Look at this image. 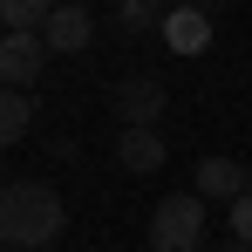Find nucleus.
Masks as SVG:
<instances>
[{"mask_svg": "<svg viewBox=\"0 0 252 252\" xmlns=\"http://www.w3.org/2000/svg\"><path fill=\"white\" fill-rule=\"evenodd\" d=\"M62 232H68V205H62L55 184H41V177H14V184L0 191V246L41 252V246H55Z\"/></svg>", "mask_w": 252, "mask_h": 252, "instance_id": "obj_1", "label": "nucleus"}, {"mask_svg": "<svg viewBox=\"0 0 252 252\" xmlns=\"http://www.w3.org/2000/svg\"><path fill=\"white\" fill-rule=\"evenodd\" d=\"M150 252H205V198L198 191H170L150 211Z\"/></svg>", "mask_w": 252, "mask_h": 252, "instance_id": "obj_2", "label": "nucleus"}, {"mask_svg": "<svg viewBox=\"0 0 252 252\" xmlns=\"http://www.w3.org/2000/svg\"><path fill=\"white\" fill-rule=\"evenodd\" d=\"M109 109H116V123L123 129H157L170 109V89L157 75H123V82L109 89Z\"/></svg>", "mask_w": 252, "mask_h": 252, "instance_id": "obj_3", "label": "nucleus"}, {"mask_svg": "<svg viewBox=\"0 0 252 252\" xmlns=\"http://www.w3.org/2000/svg\"><path fill=\"white\" fill-rule=\"evenodd\" d=\"M41 68H48L41 34H0V89H34Z\"/></svg>", "mask_w": 252, "mask_h": 252, "instance_id": "obj_4", "label": "nucleus"}, {"mask_svg": "<svg viewBox=\"0 0 252 252\" xmlns=\"http://www.w3.org/2000/svg\"><path fill=\"white\" fill-rule=\"evenodd\" d=\"M164 157H170L164 129H116V164H123L129 177H157Z\"/></svg>", "mask_w": 252, "mask_h": 252, "instance_id": "obj_5", "label": "nucleus"}, {"mask_svg": "<svg viewBox=\"0 0 252 252\" xmlns=\"http://www.w3.org/2000/svg\"><path fill=\"white\" fill-rule=\"evenodd\" d=\"M191 191H198L205 205H211V198H218V205H239V198L252 191V177H246V164H239V157H205Z\"/></svg>", "mask_w": 252, "mask_h": 252, "instance_id": "obj_6", "label": "nucleus"}, {"mask_svg": "<svg viewBox=\"0 0 252 252\" xmlns=\"http://www.w3.org/2000/svg\"><path fill=\"white\" fill-rule=\"evenodd\" d=\"M41 41H48V55H82V48L95 41V21H89V7H62V0H55V14H48Z\"/></svg>", "mask_w": 252, "mask_h": 252, "instance_id": "obj_7", "label": "nucleus"}, {"mask_svg": "<svg viewBox=\"0 0 252 252\" xmlns=\"http://www.w3.org/2000/svg\"><path fill=\"white\" fill-rule=\"evenodd\" d=\"M164 48L170 55H205L211 48V14L205 7H170L164 14Z\"/></svg>", "mask_w": 252, "mask_h": 252, "instance_id": "obj_8", "label": "nucleus"}, {"mask_svg": "<svg viewBox=\"0 0 252 252\" xmlns=\"http://www.w3.org/2000/svg\"><path fill=\"white\" fill-rule=\"evenodd\" d=\"M34 123V102H28V89H0V150H14L21 136Z\"/></svg>", "mask_w": 252, "mask_h": 252, "instance_id": "obj_9", "label": "nucleus"}, {"mask_svg": "<svg viewBox=\"0 0 252 252\" xmlns=\"http://www.w3.org/2000/svg\"><path fill=\"white\" fill-rule=\"evenodd\" d=\"M48 14H55V0H0V21H7V34H41Z\"/></svg>", "mask_w": 252, "mask_h": 252, "instance_id": "obj_10", "label": "nucleus"}, {"mask_svg": "<svg viewBox=\"0 0 252 252\" xmlns=\"http://www.w3.org/2000/svg\"><path fill=\"white\" fill-rule=\"evenodd\" d=\"M164 0H116V34H150V28H164Z\"/></svg>", "mask_w": 252, "mask_h": 252, "instance_id": "obj_11", "label": "nucleus"}, {"mask_svg": "<svg viewBox=\"0 0 252 252\" xmlns=\"http://www.w3.org/2000/svg\"><path fill=\"white\" fill-rule=\"evenodd\" d=\"M225 232H232L239 246H252V191L239 198V205H232V218H225Z\"/></svg>", "mask_w": 252, "mask_h": 252, "instance_id": "obj_12", "label": "nucleus"}, {"mask_svg": "<svg viewBox=\"0 0 252 252\" xmlns=\"http://www.w3.org/2000/svg\"><path fill=\"white\" fill-rule=\"evenodd\" d=\"M205 252H252V246H239V239L225 232V239H218V246H205Z\"/></svg>", "mask_w": 252, "mask_h": 252, "instance_id": "obj_13", "label": "nucleus"}, {"mask_svg": "<svg viewBox=\"0 0 252 252\" xmlns=\"http://www.w3.org/2000/svg\"><path fill=\"white\" fill-rule=\"evenodd\" d=\"M164 7H205V0H164Z\"/></svg>", "mask_w": 252, "mask_h": 252, "instance_id": "obj_14", "label": "nucleus"}, {"mask_svg": "<svg viewBox=\"0 0 252 252\" xmlns=\"http://www.w3.org/2000/svg\"><path fill=\"white\" fill-rule=\"evenodd\" d=\"M62 7H89V0H62Z\"/></svg>", "mask_w": 252, "mask_h": 252, "instance_id": "obj_15", "label": "nucleus"}, {"mask_svg": "<svg viewBox=\"0 0 252 252\" xmlns=\"http://www.w3.org/2000/svg\"><path fill=\"white\" fill-rule=\"evenodd\" d=\"M0 252H14V246H0Z\"/></svg>", "mask_w": 252, "mask_h": 252, "instance_id": "obj_16", "label": "nucleus"}, {"mask_svg": "<svg viewBox=\"0 0 252 252\" xmlns=\"http://www.w3.org/2000/svg\"><path fill=\"white\" fill-rule=\"evenodd\" d=\"M109 252H116V246H109Z\"/></svg>", "mask_w": 252, "mask_h": 252, "instance_id": "obj_17", "label": "nucleus"}]
</instances>
